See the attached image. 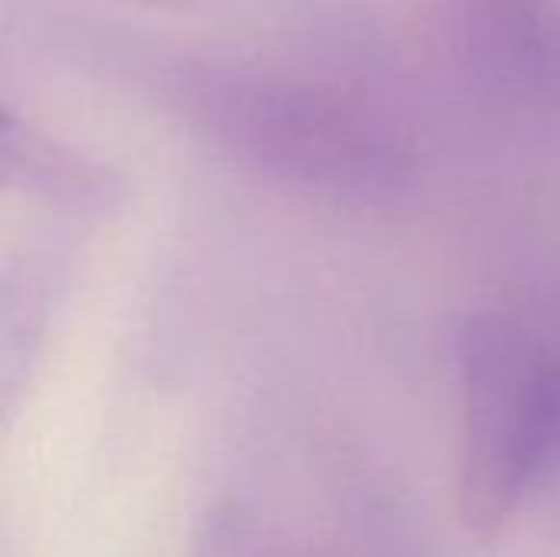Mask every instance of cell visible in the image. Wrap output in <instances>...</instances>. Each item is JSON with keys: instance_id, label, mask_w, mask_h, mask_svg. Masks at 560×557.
Returning <instances> with one entry per match:
<instances>
[{"instance_id": "cell-1", "label": "cell", "mask_w": 560, "mask_h": 557, "mask_svg": "<svg viewBox=\"0 0 560 557\" xmlns=\"http://www.w3.org/2000/svg\"><path fill=\"white\" fill-rule=\"evenodd\" d=\"M190 131L240 167L289 190L381 207L420 171L410 131L371 95L322 76L180 49L95 43Z\"/></svg>"}, {"instance_id": "cell-2", "label": "cell", "mask_w": 560, "mask_h": 557, "mask_svg": "<svg viewBox=\"0 0 560 557\" xmlns=\"http://www.w3.org/2000/svg\"><path fill=\"white\" fill-rule=\"evenodd\" d=\"M463 529L499 538L560 476V286L469 315L456 335Z\"/></svg>"}, {"instance_id": "cell-3", "label": "cell", "mask_w": 560, "mask_h": 557, "mask_svg": "<svg viewBox=\"0 0 560 557\" xmlns=\"http://www.w3.org/2000/svg\"><path fill=\"white\" fill-rule=\"evenodd\" d=\"M436 20L466 92L560 144V0H443Z\"/></svg>"}, {"instance_id": "cell-4", "label": "cell", "mask_w": 560, "mask_h": 557, "mask_svg": "<svg viewBox=\"0 0 560 557\" xmlns=\"http://www.w3.org/2000/svg\"><path fill=\"white\" fill-rule=\"evenodd\" d=\"M3 174L23 194L72 213H112L128 197L118 171L20 121L10 108L3 115Z\"/></svg>"}, {"instance_id": "cell-5", "label": "cell", "mask_w": 560, "mask_h": 557, "mask_svg": "<svg viewBox=\"0 0 560 557\" xmlns=\"http://www.w3.org/2000/svg\"><path fill=\"white\" fill-rule=\"evenodd\" d=\"M59 292V263L49 253H23L20 263L3 269L0 292V378H3V417L13 407L36 368L43 338L49 328L52 302Z\"/></svg>"}]
</instances>
